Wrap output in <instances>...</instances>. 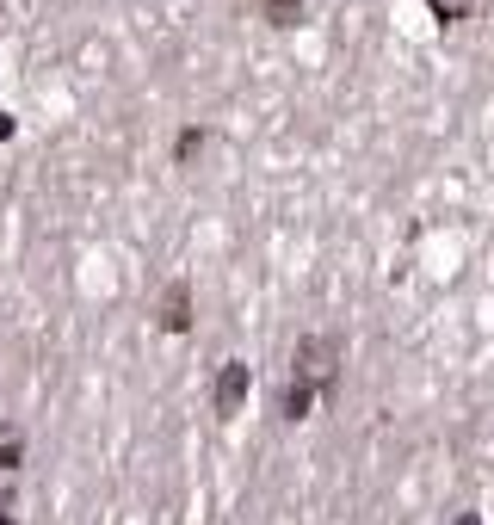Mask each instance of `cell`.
<instances>
[{
  "mask_svg": "<svg viewBox=\"0 0 494 525\" xmlns=\"http://www.w3.org/2000/svg\"><path fill=\"white\" fill-rule=\"evenodd\" d=\"M247 383H254V371H247L241 359H229V365L217 371V390H210V408H217L223 420H229V414H241V402H247Z\"/></svg>",
  "mask_w": 494,
  "mask_h": 525,
  "instance_id": "7a4b0ae2",
  "label": "cell"
},
{
  "mask_svg": "<svg viewBox=\"0 0 494 525\" xmlns=\"http://www.w3.org/2000/svg\"><path fill=\"white\" fill-rule=\"evenodd\" d=\"M470 7H476V0H427V13H433L439 25H457V19H470Z\"/></svg>",
  "mask_w": 494,
  "mask_h": 525,
  "instance_id": "52a82bcc",
  "label": "cell"
},
{
  "mask_svg": "<svg viewBox=\"0 0 494 525\" xmlns=\"http://www.w3.org/2000/svg\"><path fill=\"white\" fill-rule=\"evenodd\" d=\"M0 525H13V513H7V507H0Z\"/></svg>",
  "mask_w": 494,
  "mask_h": 525,
  "instance_id": "8fae6325",
  "label": "cell"
},
{
  "mask_svg": "<svg viewBox=\"0 0 494 525\" xmlns=\"http://www.w3.org/2000/svg\"><path fill=\"white\" fill-rule=\"evenodd\" d=\"M19 464H25V439L13 427H0V476H13Z\"/></svg>",
  "mask_w": 494,
  "mask_h": 525,
  "instance_id": "277c9868",
  "label": "cell"
},
{
  "mask_svg": "<svg viewBox=\"0 0 494 525\" xmlns=\"http://www.w3.org/2000/svg\"><path fill=\"white\" fill-rule=\"evenodd\" d=\"M260 7H266L272 25H303V7H309V0H260Z\"/></svg>",
  "mask_w": 494,
  "mask_h": 525,
  "instance_id": "5b68a950",
  "label": "cell"
},
{
  "mask_svg": "<svg viewBox=\"0 0 494 525\" xmlns=\"http://www.w3.org/2000/svg\"><path fill=\"white\" fill-rule=\"evenodd\" d=\"M155 315H161V328H167V334H186V328H192V291H186V285H167Z\"/></svg>",
  "mask_w": 494,
  "mask_h": 525,
  "instance_id": "3957f363",
  "label": "cell"
},
{
  "mask_svg": "<svg viewBox=\"0 0 494 525\" xmlns=\"http://www.w3.org/2000/svg\"><path fill=\"white\" fill-rule=\"evenodd\" d=\"M7 136H13V118H7V112H0V143H7Z\"/></svg>",
  "mask_w": 494,
  "mask_h": 525,
  "instance_id": "9c48e42d",
  "label": "cell"
},
{
  "mask_svg": "<svg viewBox=\"0 0 494 525\" xmlns=\"http://www.w3.org/2000/svg\"><path fill=\"white\" fill-rule=\"evenodd\" d=\"M451 525H482V519H476V513H457V519H451Z\"/></svg>",
  "mask_w": 494,
  "mask_h": 525,
  "instance_id": "30bf717a",
  "label": "cell"
},
{
  "mask_svg": "<svg viewBox=\"0 0 494 525\" xmlns=\"http://www.w3.org/2000/svg\"><path fill=\"white\" fill-rule=\"evenodd\" d=\"M204 155V124H192L186 136H180V143H173V161H180V167H192Z\"/></svg>",
  "mask_w": 494,
  "mask_h": 525,
  "instance_id": "8992f818",
  "label": "cell"
},
{
  "mask_svg": "<svg viewBox=\"0 0 494 525\" xmlns=\"http://www.w3.org/2000/svg\"><path fill=\"white\" fill-rule=\"evenodd\" d=\"M278 408H285V420H303V414L315 408V390H303V383H291V390H285V402H278Z\"/></svg>",
  "mask_w": 494,
  "mask_h": 525,
  "instance_id": "ba28073f",
  "label": "cell"
},
{
  "mask_svg": "<svg viewBox=\"0 0 494 525\" xmlns=\"http://www.w3.org/2000/svg\"><path fill=\"white\" fill-rule=\"evenodd\" d=\"M334 371H340V346L322 340V334H303V340H297V371H291V377L303 383V390L322 396L328 383H334Z\"/></svg>",
  "mask_w": 494,
  "mask_h": 525,
  "instance_id": "6da1fadb",
  "label": "cell"
}]
</instances>
